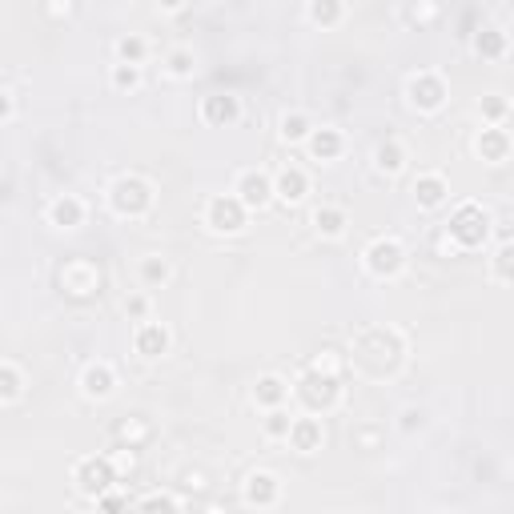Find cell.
Instances as JSON below:
<instances>
[{
	"label": "cell",
	"mask_w": 514,
	"mask_h": 514,
	"mask_svg": "<svg viewBox=\"0 0 514 514\" xmlns=\"http://www.w3.org/2000/svg\"><path fill=\"white\" fill-rule=\"evenodd\" d=\"M294 398L305 406V414H330L342 402V378L330 374V370L310 366L294 386Z\"/></svg>",
	"instance_id": "6da1fadb"
},
{
	"label": "cell",
	"mask_w": 514,
	"mask_h": 514,
	"mask_svg": "<svg viewBox=\"0 0 514 514\" xmlns=\"http://www.w3.org/2000/svg\"><path fill=\"white\" fill-rule=\"evenodd\" d=\"M491 213L483 210L478 201H462L458 210L450 213V221H446V237H450L458 250H483L486 237H491Z\"/></svg>",
	"instance_id": "7a4b0ae2"
},
{
	"label": "cell",
	"mask_w": 514,
	"mask_h": 514,
	"mask_svg": "<svg viewBox=\"0 0 514 514\" xmlns=\"http://www.w3.org/2000/svg\"><path fill=\"white\" fill-rule=\"evenodd\" d=\"M109 205H113V213H117V218L141 221L149 210H153V185H149L145 177H137V173L117 177L109 185Z\"/></svg>",
	"instance_id": "3957f363"
},
{
	"label": "cell",
	"mask_w": 514,
	"mask_h": 514,
	"mask_svg": "<svg viewBox=\"0 0 514 514\" xmlns=\"http://www.w3.org/2000/svg\"><path fill=\"white\" fill-rule=\"evenodd\" d=\"M73 483H77V491L85 494V499H97V494H105L109 486H117V462H113L109 454H89V458H81L77 467H73Z\"/></svg>",
	"instance_id": "277c9868"
},
{
	"label": "cell",
	"mask_w": 514,
	"mask_h": 514,
	"mask_svg": "<svg viewBox=\"0 0 514 514\" xmlns=\"http://www.w3.org/2000/svg\"><path fill=\"white\" fill-rule=\"evenodd\" d=\"M362 261H366L370 278L394 281L398 273L406 270V245L398 242V237H374V242L366 245V253H362Z\"/></svg>",
	"instance_id": "5b68a950"
},
{
	"label": "cell",
	"mask_w": 514,
	"mask_h": 514,
	"mask_svg": "<svg viewBox=\"0 0 514 514\" xmlns=\"http://www.w3.org/2000/svg\"><path fill=\"white\" fill-rule=\"evenodd\" d=\"M205 226H210L213 234L234 237L250 226V210L237 201V193H218V197H210V205H205Z\"/></svg>",
	"instance_id": "8992f818"
},
{
	"label": "cell",
	"mask_w": 514,
	"mask_h": 514,
	"mask_svg": "<svg viewBox=\"0 0 514 514\" xmlns=\"http://www.w3.org/2000/svg\"><path fill=\"white\" fill-rule=\"evenodd\" d=\"M406 97L418 113H438L446 105V81L438 73H414L410 85H406Z\"/></svg>",
	"instance_id": "52a82bcc"
},
{
	"label": "cell",
	"mask_w": 514,
	"mask_h": 514,
	"mask_svg": "<svg viewBox=\"0 0 514 514\" xmlns=\"http://www.w3.org/2000/svg\"><path fill=\"white\" fill-rule=\"evenodd\" d=\"M234 193H237V201H242L250 213L265 210V205L273 201V177H270V173H261V169H245L242 177H237Z\"/></svg>",
	"instance_id": "ba28073f"
},
{
	"label": "cell",
	"mask_w": 514,
	"mask_h": 514,
	"mask_svg": "<svg viewBox=\"0 0 514 514\" xmlns=\"http://www.w3.org/2000/svg\"><path fill=\"white\" fill-rule=\"evenodd\" d=\"M242 499H245V507H257V510L278 507L281 502V478L273 475V470H253V475L245 478V486H242Z\"/></svg>",
	"instance_id": "9c48e42d"
},
{
	"label": "cell",
	"mask_w": 514,
	"mask_h": 514,
	"mask_svg": "<svg viewBox=\"0 0 514 514\" xmlns=\"http://www.w3.org/2000/svg\"><path fill=\"white\" fill-rule=\"evenodd\" d=\"M169 346H173V334L161 326V321H141V326H137V338H133V350H137L145 362L165 358V354H169Z\"/></svg>",
	"instance_id": "30bf717a"
},
{
	"label": "cell",
	"mask_w": 514,
	"mask_h": 514,
	"mask_svg": "<svg viewBox=\"0 0 514 514\" xmlns=\"http://www.w3.org/2000/svg\"><path fill=\"white\" fill-rule=\"evenodd\" d=\"M286 442L294 446L297 454H313V450H321V442H326V430H321V418H318V414H305V418H294V422H289Z\"/></svg>",
	"instance_id": "8fae6325"
},
{
	"label": "cell",
	"mask_w": 514,
	"mask_h": 514,
	"mask_svg": "<svg viewBox=\"0 0 514 514\" xmlns=\"http://www.w3.org/2000/svg\"><path fill=\"white\" fill-rule=\"evenodd\" d=\"M113 390H117V374H113L109 362H89V366L81 370V394H85L89 402H105Z\"/></svg>",
	"instance_id": "7c38bea8"
},
{
	"label": "cell",
	"mask_w": 514,
	"mask_h": 514,
	"mask_svg": "<svg viewBox=\"0 0 514 514\" xmlns=\"http://www.w3.org/2000/svg\"><path fill=\"white\" fill-rule=\"evenodd\" d=\"M305 193H310V177H305L297 165H286V169L273 177V201L297 205V201H305Z\"/></svg>",
	"instance_id": "4fadbf2b"
},
{
	"label": "cell",
	"mask_w": 514,
	"mask_h": 514,
	"mask_svg": "<svg viewBox=\"0 0 514 514\" xmlns=\"http://www.w3.org/2000/svg\"><path fill=\"white\" fill-rule=\"evenodd\" d=\"M475 153L491 165H502L510 157V133L502 125H486L483 133L475 137Z\"/></svg>",
	"instance_id": "5bb4252c"
},
{
	"label": "cell",
	"mask_w": 514,
	"mask_h": 514,
	"mask_svg": "<svg viewBox=\"0 0 514 514\" xmlns=\"http://www.w3.org/2000/svg\"><path fill=\"white\" fill-rule=\"evenodd\" d=\"M201 117L210 121V125L226 129V125H234V121L242 117V101H237L234 93H213V97H205L201 101Z\"/></svg>",
	"instance_id": "9a60e30c"
},
{
	"label": "cell",
	"mask_w": 514,
	"mask_h": 514,
	"mask_svg": "<svg viewBox=\"0 0 514 514\" xmlns=\"http://www.w3.org/2000/svg\"><path fill=\"white\" fill-rule=\"evenodd\" d=\"M305 149H310L313 161H338L346 149V137L338 129L321 125V129H310V137H305Z\"/></svg>",
	"instance_id": "2e32d148"
},
{
	"label": "cell",
	"mask_w": 514,
	"mask_h": 514,
	"mask_svg": "<svg viewBox=\"0 0 514 514\" xmlns=\"http://www.w3.org/2000/svg\"><path fill=\"white\" fill-rule=\"evenodd\" d=\"M446 197H450V185H446L442 173H422V177L414 181V201H418L422 210H438V205H446Z\"/></svg>",
	"instance_id": "e0dca14e"
},
{
	"label": "cell",
	"mask_w": 514,
	"mask_h": 514,
	"mask_svg": "<svg viewBox=\"0 0 514 514\" xmlns=\"http://www.w3.org/2000/svg\"><path fill=\"white\" fill-rule=\"evenodd\" d=\"M48 221H53L56 229H77L81 221H85V205H81L73 193H64L48 205Z\"/></svg>",
	"instance_id": "ac0fdd59"
},
{
	"label": "cell",
	"mask_w": 514,
	"mask_h": 514,
	"mask_svg": "<svg viewBox=\"0 0 514 514\" xmlns=\"http://www.w3.org/2000/svg\"><path fill=\"white\" fill-rule=\"evenodd\" d=\"M286 398H289V382H286V378H278V374L257 378V386H253V402L261 406V410H273V406H286Z\"/></svg>",
	"instance_id": "d6986e66"
},
{
	"label": "cell",
	"mask_w": 514,
	"mask_h": 514,
	"mask_svg": "<svg viewBox=\"0 0 514 514\" xmlns=\"http://www.w3.org/2000/svg\"><path fill=\"white\" fill-rule=\"evenodd\" d=\"M141 286H149V289H161L165 281L173 278V265L165 261L161 253H149V257H141Z\"/></svg>",
	"instance_id": "ffe728a7"
},
{
	"label": "cell",
	"mask_w": 514,
	"mask_h": 514,
	"mask_svg": "<svg viewBox=\"0 0 514 514\" xmlns=\"http://www.w3.org/2000/svg\"><path fill=\"white\" fill-rule=\"evenodd\" d=\"M346 226H350V218H346V210H338V205H321V210L313 213V229H318L321 237H342Z\"/></svg>",
	"instance_id": "44dd1931"
},
{
	"label": "cell",
	"mask_w": 514,
	"mask_h": 514,
	"mask_svg": "<svg viewBox=\"0 0 514 514\" xmlns=\"http://www.w3.org/2000/svg\"><path fill=\"white\" fill-rule=\"evenodd\" d=\"M374 169L386 173V177L402 173V169H406V149L398 145V141H382V145L374 149Z\"/></svg>",
	"instance_id": "7402d4cb"
},
{
	"label": "cell",
	"mask_w": 514,
	"mask_h": 514,
	"mask_svg": "<svg viewBox=\"0 0 514 514\" xmlns=\"http://www.w3.org/2000/svg\"><path fill=\"white\" fill-rule=\"evenodd\" d=\"M342 16H346L342 0H310V21L318 29H334V24H342Z\"/></svg>",
	"instance_id": "603a6c76"
},
{
	"label": "cell",
	"mask_w": 514,
	"mask_h": 514,
	"mask_svg": "<svg viewBox=\"0 0 514 514\" xmlns=\"http://www.w3.org/2000/svg\"><path fill=\"white\" fill-rule=\"evenodd\" d=\"M475 48H478V56H486V61H502V56H507V32L502 29H483L475 37Z\"/></svg>",
	"instance_id": "cb8c5ba5"
},
{
	"label": "cell",
	"mask_w": 514,
	"mask_h": 514,
	"mask_svg": "<svg viewBox=\"0 0 514 514\" xmlns=\"http://www.w3.org/2000/svg\"><path fill=\"white\" fill-rule=\"evenodd\" d=\"M24 394V374L13 362H0V402H16Z\"/></svg>",
	"instance_id": "d4e9b609"
},
{
	"label": "cell",
	"mask_w": 514,
	"mask_h": 514,
	"mask_svg": "<svg viewBox=\"0 0 514 514\" xmlns=\"http://www.w3.org/2000/svg\"><path fill=\"white\" fill-rule=\"evenodd\" d=\"M310 117H305V113H286V117H281V141H289V145H297V141H305L310 137Z\"/></svg>",
	"instance_id": "484cf974"
},
{
	"label": "cell",
	"mask_w": 514,
	"mask_h": 514,
	"mask_svg": "<svg viewBox=\"0 0 514 514\" xmlns=\"http://www.w3.org/2000/svg\"><path fill=\"white\" fill-rule=\"evenodd\" d=\"M113 89H121V93H137L141 89V64H125V61L113 64Z\"/></svg>",
	"instance_id": "4316f807"
},
{
	"label": "cell",
	"mask_w": 514,
	"mask_h": 514,
	"mask_svg": "<svg viewBox=\"0 0 514 514\" xmlns=\"http://www.w3.org/2000/svg\"><path fill=\"white\" fill-rule=\"evenodd\" d=\"M165 69H169V77H177V81H185V77H193V53L189 48H173L169 56H165Z\"/></svg>",
	"instance_id": "83f0119b"
},
{
	"label": "cell",
	"mask_w": 514,
	"mask_h": 514,
	"mask_svg": "<svg viewBox=\"0 0 514 514\" xmlns=\"http://www.w3.org/2000/svg\"><path fill=\"white\" fill-rule=\"evenodd\" d=\"M289 414L281 410V406H273L270 414H265V438H270V442H286V434H289Z\"/></svg>",
	"instance_id": "f1b7e54d"
},
{
	"label": "cell",
	"mask_w": 514,
	"mask_h": 514,
	"mask_svg": "<svg viewBox=\"0 0 514 514\" xmlns=\"http://www.w3.org/2000/svg\"><path fill=\"white\" fill-rule=\"evenodd\" d=\"M149 56V45L141 37H121L117 40V61H125V64H141Z\"/></svg>",
	"instance_id": "f546056e"
},
{
	"label": "cell",
	"mask_w": 514,
	"mask_h": 514,
	"mask_svg": "<svg viewBox=\"0 0 514 514\" xmlns=\"http://www.w3.org/2000/svg\"><path fill=\"white\" fill-rule=\"evenodd\" d=\"M507 113H510L507 97H499V93L483 97V121H486V125H502V121H507Z\"/></svg>",
	"instance_id": "4dcf8cb0"
},
{
	"label": "cell",
	"mask_w": 514,
	"mask_h": 514,
	"mask_svg": "<svg viewBox=\"0 0 514 514\" xmlns=\"http://www.w3.org/2000/svg\"><path fill=\"white\" fill-rule=\"evenodd\" d=\"M510 261H514V250H510V242H502L499 250H494V281H499V286H507V281L514 278Z\"/></svg>",
	"instance_id": "1f68e13d"
},
{
	"label": "cell",
	"mask_w": 514,
	"mask_h": 514,
	"mask_svg": "<svg viewBox=\"0 0 514 514\" xmlns=\"http://www.w3.org/2000/svg\"><path fill=\"white\" fill-rule=\"evenodd\" d=\"M137 507H145V510H153V507H165V510H177L181 507V499H173V494H145V499L137 502Z\"/></svg>",
	"instance_id": "d6a6232c"
},
{
	"label": "cell",
	"mask_w": 514,
	"mask_h": 514,
	"mask_svg": "<svg viewBox=\"0 0 514 514\" xmlns=\"http://www.w3.org/2000/svg\"><path fill=\"white\" fill-rule=\"evenodd\" d=\"M97 507H105V510H121V507H129V499H125V494H113V486H109V491H105V494H97Z\"/></svg>",
	"instance_id": "836d02e7"
},
{
	"label": "cell",
	"mask_w": 514,
	"mask_h": 514,
	"mask_svg": "<svg viewBox=\"0 0 514 514\" xmlns=\"http://www.w3.org/2000/svg\"><path fill=\"white\" fill-rule=\"evenodd\" d=\"M125 313H129V318H145V313H149V302H145V297H129V302H125Z\"/></svg>",
	"instance_id": "e575fe53"
},
{
	"label": "cell",
	"mask_w": 514,
	"mask_h": 514,
	"mask_svg": "<svg viewBox=\"0 0 514 514\" xmlns=\"http://www.w3.org/2000/svg\"><path fill=\"white\" fill-rule=\"evenodd\" d=\"M4 121H13V93L0 89V125H4Z\"/></svg>",
	"instance_id": "d590c367"
},
{
	"label": "cell",
	"mask_w": 514,
	"mask_h": 514,
	"mask_svg": "<svg viewBox=\"0 0 514 514\" xmlns=\"http://www.w3.org/2000/svg\"><path fill=\"white\" fill-rule=\"evenodd\" d=\"M185 4H189V0H157V8H161V13H181Z\"/></svg>",
	"instance_id": "8d00e7d4"
},
{
	"label": "cell",
	"mask_w": 514,
	"mask_h": 514,
	"mask_svg": "<svg viewBox=\"0 0 514 514\" xmlns=\"http://www.w3.org/2000/svg\"><path fill=\"white\" fill-rule=\"evenodd\" d=\"M402 418H406V422H402V430H414V426H422V414H414V410H406Z\"/></svg>",
	"instance_id": "74e56055"
}]
</instances>
